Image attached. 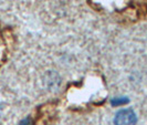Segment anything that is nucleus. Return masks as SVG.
Instances as JSON below:
<instances>
[{
    "label": "nucleus",
    "mask_w": 147,
    "mask_h": 125,
    "mask_svg": "<svg viewBox=\"0 0 147 125\" xmlns=\"http://www.w3.org/2000/svg\"><path fill=\"white\" fill-rule=\"evenodd\" d=\"M136 114L131 109L121 110L114 118V125H135L136 124Z\"/></svg>",
    "instance_id": "nucleus-1"
},
{
    "label": "nucleus",
    "mask_w": 147,
    "mask_h": 125,
    "mask_svg": "<svg viewBox=\"0 0 147 125\" xmlns=\"http://www.w3.org/2000/svg\"><path fill=\"white\" fill-rule=\"evenodd\" d=\"M128 102V100L126 97H116L112 100V104L113 105H122V104H126Z\"/></svg>",
    "instance_id": "nucleus-2"
},
{
    "label": "nucleus",
    "mask_w": 147,
    "mask_h": 125,
    "mask_svg": "<svg viewBox=\"0 0 147 125\" xmlns=\"http://www.w3.org/2000/svg\"><path fill=\"white\" fill-rule=\"evenodd\" d=\"M19 125H32V121H31V118H26V120H23L21 123Z\"/></svg>",
    "instance_id": "nucleus-3"
}]
</instances>
